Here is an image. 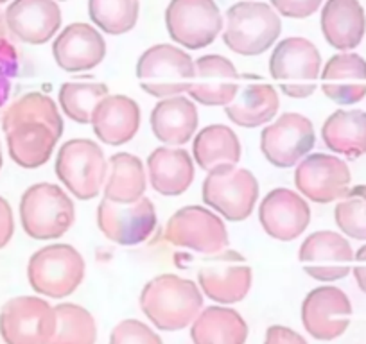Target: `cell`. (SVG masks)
I'll return each mask as SVG.
<instances>
[{
    "instance_id": "ee69618b",
    "label": "cell",
    "mask_w": 366,
    "mask_h": 344,
    "mask_svg": "<svg viewBox=\"0 0 366 344\" xmlns=\"http://www.w3.org/2000/svg\"><path fill=\"white\" fill-rule=\"evenodd\" d=\"M4 2H8V0H0V4H4Z\"/></svg>"
},
{
    "instance_id": "1f68e13d",
    "label": "cell",
    "mask_w": 366,
    "mask_h": 344,
    "mask_svg": "<svg viewBox=\"0 0 366 344\" xmlns=\"http://www.w3.org/2000/svg\"><path fill=\"white\" fill-rule=\"evenodd\" d=\"M191 339L194 344H246L248 325L234 308L209 307L192 321Z\"/></svg>"
},
{
    "instance_id": "5bb4252c",
    "label": "cell",
    "mask_w": 366,
    "mask_h": 344,
    "mask_svg": "<svg viewBox=\"0 0 366 344\" xmlns=\"http://www.w3.org/2000/svg\"><path fill=\"white\" fill-rule=\"evenodd\" d=\"M347 161L334 154L309 153L295 168V187L305 199L318 205L337 201L350 187Z\"/></svg>"
},
{
    "instance_id": "e0dca14e",
    "label": "cell",
    "mask_w": 366,
    "mask_h": 344,
    "mask_svg": "<svg viewBox=\"0 0 366 344\" xmlns=\"http://www.w3.org/2000/svg\"><path fill=\"white\" fill-rule=\"evenodd\" d=\"M96 221L108 241L119 246H139L153 235L158 216L153 201L144 196L132 205H115L103 199L97 206Z\"/></svg>"
},
{
    "instance_id": "ab89813d",
    "label": "cell",
    "mask_w": 366,
    "mask_h": 344,
    "mask_svg": "<svg viewBox=\"0 0 366 344\" xmlns=\"http://www.w3.org/2000/svg\"><path fill=\"white\" fill-rule=\"evenodd\" d=\"M264 344H307V340L290 326L273 325L266 330Z\"/></svg>"
},
{
    "instance_id": "2e32d148",
    "label": "cell",
    "mask_w": 366,
    "mask_h": 344,
    "mask_svg": "<svg viewBox=\"0 0 366 344\" xmlns=\"http://www.w3.org/2000/svg\"><path fill=\"white\" fill-rule=\"evenodd\" d=\"M298 262L312 280L332 283L347 278L354 264V249L337 231H315L302 242Z\"/></svg>"
},
{
    "instance_id": "d590c367",
    "label": "cell",
    "mask_w": 366,
    "mask_h": 344,
    "mask_svg": "<svg viewBox=\"0 0 366 344\" xmlns=\"http://www.w3.org/2000/svg\"><path fill=\"white\" fill-rule=\"evenodd\" d=\"M334 219L341 233L355 241H366V185L348 188L347 194L337 199Z\"/></svg>"
},
{
    "instance_id": "ac0fdd59",
    "label": "cell",
    "mask_w": 366,
    "mask_h": 344,
    "mask_svg": "<svg viewBox=\"0 0 366 344\" xmlns=\"http://www.w3.org/2000/svg\"><path fill=\"white\" fill-rule=\"evenodd\" d=\"M352 318L350 298L341 289L323 285L312 289L302 303V323L316 340H334L347 332Z\"/></svg>"
},
{
    "instance_id": "603a6c76",
    "label": "cell",
    "mask_w": 366,
    "mask_h": 344,
    "mask_svg": "<svg viewBox=\"0 0 366 344\" xmlns=\"http://www.w3.org/2000/svg\"><path fill=\"white\" fill-rule=\"evenodd\" d=\"M90 124L101 143L119 147L135 138L142 124V111L132 97L115 93L97 104Z\"/></svg>"
},
{
    "instance_id": "277c9868",
    "label": "cell",
    "mask_w": 366,
    "mask_h": 344,
    "mask_svg": "<svg viewBox=\"0 0 366 344\" xmlns=\"http://www.w3.org/2000/svg\"><path fill=\"white\" fill-rule=\"evenodd\" d=\"M86 262L70 244H49L33 253L27 264V280L40 296L63 300L83 283Z\"/></svg>"
},
{
    "instance_id": "8fae6325",
    "label": "cell",
    "mask_w": 366,
    "mask_h": 344,
    "mask_svg": "<svg viewBox=\"0 0 366 344\" xmlns=\"http://www.w3.org/2000/svg\"><path fill=\"white\" fill-rule=\"evenodd\" d=\"M165 26L174 44L198 51L214 44L223 31V15L214 0H171Z\"/></svg>"
},
{
    "instance_id": "d6a6232c",
    "label": "cell",
    "mask_w": 366,
    "mask_h": 344,
    "mask_svg": "<svg viewBox=\"0 0 366 344\" xmlns=\"http://www.w3.org/2000/svg\"><path fill=\"white\" fill-rule=\"evenodd\" d=\"M110 96L108 86L97 81H69L59 88L58 101L63 115L77 124H90L97 104Z\"/></svg>"
},
{
    "instance_id": "7bdbcfd3",
    "label": "cell",
    "mask_w": 366,
    "mask_h": 344,
    "mask_svg": "<svg viewBox=\"0 0 366 344\" xmlns=\"http://www.w3.org/2000/svg\"><path fill=\"white\" fill-rule=\"evenodd\" d=\"M0 168H2V149H0Z\"/></svg>"
},
{
    "instance_id": "f35d334b",
    "label": "cell",
    "mask_w": 366,
    "mask_h": 344,
    "mask_svg": "<svg viewBox=\"0 0 366 344\" xmlns=\"http://www.w3.org/2000/svg\"><path fill=\"white\" fill-rule=\"evenodd\" d=\"M323 0H271L279 15L287 19H307L320 9Z\"/></svg>"
},
{
    "instance_id": "b9f144b4",
    "label": "cell",
    "mask_w": 366,
    "mask_h": 344,
    "mask_svg": "<svg viewBox=\"0 0 366 344\" xmlns=\"http://www.w3.org/2000/svg\"><path fill=\"white\" fill-rule=\"evenodd\" d=\"M354 276L359 289L366 294V244L361 246L354 255Z\"/></svg>"
},
{
    "instance_id": "f1b7e54d",
    "label": "cell",
    "mask_w": 366,
    "mask_h": 344,
    "mask_svg": "<svg viewBox=\"0 0 366 344\" xmlns=\"http://www.w3.org/2000/svg\"><path fill=\"white\" fill-rule=\"evenodd\" d=\"M242 147L239 136L224 124H210L199 129L192 140L194 163L205 172L221 167H232L241 161Z\"/></svg>"
},
{
    "instance_id": "9a60e30c",
    "label": "cell",
    "mask_w": 366,
    "mask_h": 344,
    "mask_svg": "<svg viewBox=\"0 0 366 344\" xmlns=\"http://www.w3.org/2000/svg\"><path fill=\"white\" fill-rule=\"evenodd\" d=\"M199 289L219 305H234L246 298L252 289L253 273L244 256L234 249L210 255L198 273Z\"/></svg>"
},
{
    "instance_id": "ffe728a7",
    "label": "cell",
    "mask_w": 366,
    "mask_h": 344,
    "mask_svg": "<svg viewBox=\"0 0 366 344\" xmlns=\"http://www.w3.org/2000/svg\"><path fill=\"white\" fill-rule=\"evenodd\" d=\"M241 88L237 69L221 54H207L194 61L189 97L203 106H228Z\"/></svg>"
},
{
    "instance_id": "f546056e",
    "label": "cell",
    "mask_w": 366,
    "mask_h": 344,
    "mask_svg": "<svg viewBox=\"0 0 366 344\" xmlns=\"http://www.w3.org/2000/svg\"><path fill=\"white\" fill-rule=\"evenodd\" d=\"M147 188V171L139 156L132 153H117L108 160V174L104 181V199L115 205H132L144 198Z\"/></svg>"
},
{
    "instance_id": "8d00e7d4",
    "label": "cell",
    "mask_w": 366,
    "mask_h": 344,
    "mask_svg": "<svg viewBox=\"0 0 366 344\" xmlns=\"http://www.w3.org/2000/svg\"><path fill=\"white\" fill-rule=\"evenodd\" d=\"M110 344H162V339L146 323L124 319L112 330Z\"/></svg>"
},
{
    "instance_id": "5b68a950",
    "label": "cell",
    "mask_w": 366,
    "mask_h": 344,
    "mask_svg": "<svg viewBox=\"0 0 366 344\" xmlns=\"http://www.w3.org/2000/svg\"><path fill=\"white\" fill-rule=\"evenodd\" d=\"M280 33L282 22L269 4L244 0L228 9L223 41L235 54L252 58L269 51Z\"/></svg>"
},
{
    "instance_id": "7402d4cb",
    "label": "cell",
    "mask_w": 366,
    "mask_h": 344,
    "mask_svg": "<svg viewBox=\"0 0 366 344\" xmlns=\"http://www.w3.org/2000/svg\"><path fill=\"white\" fill-rule=\"evenodd\" d=\"M6 26L29 45H44L61 26V9L56 0H13L6 9Z\"/></svg>"
},
{
    "instance_id": "d4e9b609",
    "label": "cell",
    "mask_w": 366,
    "mask_h": 344,
    "mask_svg": "<svg viewBox=\"0 0 366 344\" xmlns=\"http://www.w3.org/2000/svg\"><path fill=\"white\" fill-rule=\"evenodd\" d=\"M149 122L151 131L158 142L182 147L191 142L198 131V108L191 97H165L154 104Z\"/></svg>"
},
{
    "instance_id": "e575fe53",
    "label": "cell",
    "mask_w": 366,
    "mask_h": 344,
    "mask_svg": "<svg viewBox=\"0 0 366 344\" xmlns=\"http://www.w3.org/2000/svg\"><path fill=\"white\" fill-rule=\"evenodd\" d=\"M139 0H88V15L97 29L107 34H126L137 26Z\"/></svg>"
},
{
    "instance_id": "cb8c5ba5",
    "label": "cell",
    "mask_w": 366,
    "mask_h": 344,
    "mask_svg": "<svg viewBox=\"0 0 366 344\" xmlns=\"http://www.w3.org/2000/svg\"><path fill=\"white\" fill-rule=\"evenodd\" d=\"M322 92L341 106L355 104L366 97V59L355 52L332 56L320 74Z\"/></svg>"
},
{
    "instance_id": "4316f807",
    "label": "cell",
    "mask_w": 366,
    "mask_h": 344,
    "mask_svg": "<svg viewBox=\"0 0 366 344\" xmlns=\"http://www.w3.org/2000/svg\"><path fill=\"white\" fill-rule=\"evenodd\" d=\"M365 9L359 0H327L322 9V33L330 47L348 52L362 41Z\"/></svg>"
},
{
    "instance_id": "83f0119b",
    "label": "cell",
    "mask_w": 366,
    "mask_h": 344,
    "mask_svg": "<svg viewBox=\"0 0 366 344\" xmlns=\"http://www.w3.org/2000/svg\"><path fill=\"white\" fill-rule=\"evenodd\" d=\"M280 99L274 86L267 83L246 84L239 88L237 96L228 106L224 113L239 128L255 129L267 126L279 113Z\"/></svg>"
},
{
    "instance_id": "836d02e7",
    "label": "cell",
    "mask_w": 366,
    "mask_h": 344,
    "mask_svg": "<svg viewBox=\"0 0 366 344\" xmlns=\"http://www.w3.org/2000/svg\"><path fill=\"white\" fill-rule=\"evenodd\" d=\"M54 312L58 323L51 344H96L97 323L86 308L76 303H59Z\"/></svg>"
},
{
    "instance_id": "7a4b0ae2",
    "label": "cell",
    "mask_w": 366,
    "mask_h": 344,
    "mask_svg": "<svg viewBox=\"0 0 366 344\" xmlns=\"http://www.w3.org/2000/svg\"><path fill=\"white\" fill-rule=\"evenodd\" d=\"M140 308L154 328L178 332L191 326L203 310V293L192 280L160 275L144 285Z\"/></svg>"
},
{
    "instance_id": "3957f363",
    "label": "cell",
    "mask_w": 366,
    "mask_h": 344,
    "mask_svg": "<svg viewBox=\"0 0 366 344\" xmlns=\"http://www.w3.org/2000/svg\"><path fill=\"white\" fill-rule=\"evenodd\" d=\"M76 206L61 187L54 183H34L20 199V223L34 241H56L72 228Z\"/></svg>"
},
{
    "instance_id": "d6986e66",
    "label": "cell",
    "mask_w": 366,
    "mask_h": 344,
    "mask_svg": "<svg viewBox=\"0 0 366 344\" xmlns=\"http://www.w3.org/2000/svg\"><path fill=\"white\" fill-rule=\"evenodd\" d=\"M259 221L266 235L274 241H297L311 223V206L300 192L273 188L260 201Z\"/></svg>"
},
{
    "instance_id": "52a82bcc",
    "label": "cell",
    "mask_w": 366,
    "mask_h": 344,
    "mask_svg": "<svg viewBox=\"0 0 366 344\" xmlns=\"http://www.w3.org/2000/svg\"><path fill=\"white\" fill-rule=\"evenodd\" d=\"M54 168L58 180L74 198L79 201H90L103 191L108 161L97 142L72 138L59 147Z\"/></svg>"
},
{
    "instance_id": "484cf974",
    "label": "cell",
    "mask_w": 366,
    "mask_h": 344,
    "mask_svg": "<svg viewBox=\"0 0 366 344\" xmlns=\"http://www.w3.org/2000/svg\"><path fill=\"white\" fill-rule=\"evenodd\" d=\"M146 165L153 191L167 198L185 194L194 181V158L183 147H158L151 151Z\"/></svg>"
},
{
    "instance_id": "60d3db41",
    "label": "cell",
    "mask_w": 366,
    "mask_h": 344,
    "mask_svg": "<svg viewBox=\"0 0 366 344\" xmlns=\"http://www.w3.org/2000/svg\"><path fill=\"white\" fill-rule=\"evenodd\" d=\"M15 233V217H13L11 205L4 198H0V249L11 242Z\"/></svg>"
},
{
    "instance_id": "8992f818",
    "label": "cell",
    "mask_w": 366,
    "mask_h": 344,
    "mask_svg": "<svg viewBox=\"0 0 366 344\" xmlns=\"http://www.w3.org/2000/svg\"><path fill=\"white\" fill-rule=\"evenodd\" d=\"M269 74L284 96L307 99L318 88L322 54L307 38H286L271 52Z\"/></svg>"
},
{
    "instance_id": "4dcf8cb0",
    "label": "cell",
    "mask_w": 366,
    "mask_h": 344,
    "mask_svg": "<svg viewBox=\"0 0 366 344\" xmlns=\"http://www.w3.org/2000/svg\"><path fill=\"white\" fill-rule=\"evenodd\" d=\"M323 143L348 160L366 154V111L337 110L322 126Z\"/></svg>"
},
{
    "instance_id": "6da1fadb",
    "label": "cell",
    "mask_w": 366,
    "mask_h": 344,
    "mask_svg": "<svg viewBox=\"0 0 366 344\" xmlns=\"http://www.w3.org/2000/svg\"><path fill=\"white\" fill-rule=\"evenodd\" d=\"M2 129L11 160L22 168H38L51 160L63 135V118L51 97L31 92L6 110Z\"/></svg>"
},
{
    "instance_id": "9c48e42d",
    "label": "cell",
    "mask_w": 366,
    "mask_h": 344,
    "mask_svg": "<svg viewBox=\"0 0 366 344\" xmlns=\"http://www.w3.org/2000/svg\"><path fill=\"white\" fill-rule=\"evenodd\" d=\"M259 181L248 168L221 167L209 172L203 181L202 198L209 208L227 221H246L259 201Z\"/></svg>"
},
{
    "instance_id": "7c38bea8",
    "label": "cell",
    "mask_w": 366,
    "mask_h": 344,
    "mask_svg": "<svg viewBox=\"0 0 366 344\" xmlns=\"http://www.w3.org/2000/svg\"><path fill=\"white\" fill-rule=\"evenodd\" d=\"M56 312L40 296H19L0 310V335L6 344H51Z\"/></svg>"
},
{
    "instance_id": "ba28073f",
    "label": "cell",
    "mask_w": 366,
    "mask_h": 344,
    "mask_svg": "<svg viewBox=\"0 0 366 344\" xmlns=\"http://www.w3.org/2000/svg\"><path fill=\"white\" fill-rule=\"evenodd\" d=\"M137 79L140 88L157 99L183 96L194 79V59L174 45H154L137 61Z\"/></svg>"
},
{
    "instance_id": "4fadbf2b",
    "label": "cell",
    "mask_w": 366,
    "mask_h": 344,
    "mask_svg": "<svg viewBox=\"0 0 366 344\" xmlns=\"http://www.w3.org/2000/svg\"><path fill=\"white\" fill-rule=\"evenodd\" d=\"M316 143L315 126L305 115H280L260 133V151L271 165L279 168L297 167Z\"/></svg>"
},
{
    "instance_id": "30bf717a",
    "label": "cell",
    "mask_w": 366,
    "mask_h": 344,
    "mask_svg": "<svg viewBox=\"0 0 366 344\" xmlns=\"http://www.w3.org/2000/svg\"><path fill=\"white\" fill-rule=\"evenodd\" d=\"M164 238L176 248L199 255H216L230 244L227 224L219 213L205 206H183L167 221Z\"/></svg>"
},
{
    "instance_id": "74e56055",
    "label": "cell",
    "mask_w": 366,
    "mask_h": 344,
    "mask_svg": "<svg viewBox=\"0 0 366 344\" xmlns=\"http://www.w3.org/2000/svg\"><path fill=\"white\" fill-rule=\"evenodd\" d=\"M19 70V56H16L15 47L8 40L0 38V106L6 103L9 96V79Z\"/></svg>"
},
{
    "instance_id": "44dd1931",
    "label": "cell",
    "mask_w": 366,
    "mask_h": 344,
    "mask_svg": "<svg viewBox=\"0 0 366 344\" xmlns=\"http://www.w3.org/2000/svg\"><path fill=\"white\" fill-rule=\"evenodd\" d=\"M56 65L70 74L88 72L103 63L107 41L96 27L88 24H70L52 44Z\"/></svg>"
}]
</instances>
